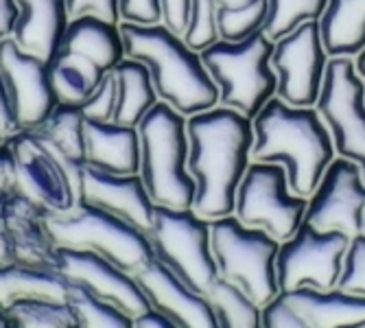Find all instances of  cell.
<instances>
[{
  "label": "cell",
  "mask_w": 365,
  "mask_h": 328,
  "mask_svg": "<svg viewBox=\"0 0 365 328\" xmlns=\"http://www.w3.org/2000/svg\"><path fill=\"white\" fill-rule=\"evenodd\" d=\"M7 145L14 158L18 193L48 215L68 212L79 204L75 178L36 129L18 131Z\"/></svg>",
  "instance_id": "obj_12"
},
{
  "label": "cell",
  "mask_w": 365,
  "mask_h": 328,
  "mask_svg": "<svg viewBox=\"0 0 365 328\" xmlns=\"http://www.w3.org/2000/svg\"><path fill=\"white\" fill-rule=\"evenodd\" d=\"M125 57L143 61L153 79L158 98L186 118L219 106V88L210 77L202 53L182 36L158 24L120 22Z\"/></svg>",
  "instance_id": "obj_3"
},
{
  "label": "cell",
  "mask_w": 365,
  "mask_h": 328,
  "mask_svg": "<svg viewBox=\"0 0 365 328\" xmlns=\"http://www.w3.org/2000/svg\"><path fill=\"white\" fill-rule=\"evenodd\" d=\"M86 116L79 106L59 103L53 114L36 127L38 136L55 151V155L66 164L75 182L86 167Z\"/></svg>",
  "instance_id": "obj_26"
},
{
  "label": "cell",
  "mask_w": 365,
  "mask_h": 328,
  "mask_svg": "<svg viewBox=\"0 0 365 328\" xmlns=\"http://www.w3.org/2000/svg\"><path fill=\"white\" fill-rule=\"evenodd\" d=\"M114 110H116V79L114 73H110L86 98L81 112L90 121H114Z\"/></svg>",
  "instance_id": "obj_36"
},
{
  "label": "cell",
  "mask_w": 365,
  "mask_h": 328,
  "mask_svg": "<svg viewBox=\"0 0 365 328\" xmlns=\"http://www.w3.org/2000/svg\"><path fill=\"white\" fill-rule=\"evenodd\" d=\"M14 328H81V319L71 300L29 295L7 307Z\"/></svg>",
  "instance_id": "obj_28"
},
{
  "label": "cell",
  "mask_w": 365,
  "mask_h": 328,
  "mask_svg": "<svg viewBox=\"0 0 365 328\" xmlns=\"http://www.w3.org/2000/svg\"><path fill=\"white\" fill-rule=\"evenodd\" d=\"M51 83L57 94V101L66 106H83L86 98L94 92L92 79L68 59L55 57L51 61Z\"/></svg>",
  "instance_id": "obj_33"
},
{
  "label": "cell",
  "mask_w": 365,
  "mask_h": 328,
  "mask_svg": "<svg viewBox=\"0 0 365 328\" xmlns=\"http://www.w3.org/2000/svg\"><path fill=\"white\" fill-rule=\"evenodd\" d=\"M363 235H365V223H363Z\"/></svg>",
  "instance_id": "obj_49"
},
{
  "label": "cell",
  "mask_w": 365,
  "mask_h": 328,
  "mask_svg": "<svg viewBox=\"0 0 365 328\" xmlns=\"http://www.w3.org/2000/svg\"><path fill=\"white\" fill-rule=\"evenodd\" d=\"M350 237L344 232H319L302 223L297 232L280 243L276 274L280 293L311 287L315 291H333L337 287Z\"/></svg>",
  "instance_id": "obj_11"
},
{
  "label": "cell",
  "mask_w": 365,
  "mask_h": 328,
  "mask_svg": "<svg viewBox=\"0 0 365 328\" xmlns=\"http://www.w3.org/2000/svg\"><path fill=\"white\" fill-rule=\"evenodd\" d=\"M71 282L63 274L44 267H31L22 262L0 265V307L7 309L18 298L44 295V298L68 300Z\"/></svg>",
  "instance_id": "obj_27"
},
{
  "label": "cell",
  "mask_w": 365,
  "mask_h": 328,
  "mask_svg": "<svg viewBox=\"0 0 365 328\" xmlns=\"http://www.w3.org/2000/svg\"><path fill=\"white\" fill-rule=\"evenodd\" d=\"M262 328H311L309 322L297 313L282 293L262 307Z\"/></svg>",
  "instance_id": "obj_37"
},
{
  "label": "cell",
  "mask_w": 365,
  "mask_h": 328,
  "mask_svg": "<svg viewBox=\"0 0 365 328\" xmlns=\"http://www.w3.org/2000/svg\"><path fill=\"white\" fill-rule=\"evenodd\" d=\"M86 164L108 173L131 175L140 171L138 127H125L114 121L86 118Z\"/></svg>",
  "instance_id": "obj_21"
},
{
  "label": "cell",
  "mask_w": 365,
  "mask_h": 328,
  "mask_svg": "<svg viewBox=\"0 0 365 328\" xmlns=\"http://www.w3.org/2000/svg\"><path fill=\"white\" fill-rule=\"evenodd\" d=\"M77 195L79 204H90L108 210L129 221L131 225L140 227L143 232L151 227L155 204L151 202L140 173L118 175L86 164L77 180Z\"/></svg>",
  "instance_id": "obj_17"
},
{
  "label": "cell",
  "mask_w": 365,
  "mask_h": 328,
  "mask_svg": "<svg viewBox=\"0 0 365 328\" xmlns=\"http://www.w3.org/2000/svg\"><path fill=\"white\" fill-rule=\"evenodd\" d=\"M217 7H237V5H247L252 0H212Z\"/></svg>",
  "instance_id": "obj_47"
},
{
  "label": "cell",
  "mask_w": 365,
  "mask_h": 328,
  "mask_svg": "<svg viewBox=\"0 0 365 328\" xmlns=\"http://www.w3.org/2000/svg\"><path fill=\"white\" fill-rule=\"evenodd\" d=\"M0 73L5 77L20 129L40 127L59 106L51 83V63L22 51L14 38L0 42Z\"/></svg>",
  "instance_id": "obj_15"
},
{
  "label": "cell",
  "mask_w": 365,
  "mask_h": 328,
  "mask_svg": "<svg viewBox=\"0 0 365 328\" xmlns=\"http://www.w3.org/2000/svg\"><path fill=\"white\" fill-rule=\"evenodd\" d=\"M252 160L282 164L291 190L309 200L335 160L333 136L317 108H295L272 96L252 118Z\"/></svg>",
  "instance_id": "obj_2"
},
{
  "label": "cell",
  "mask_w": 365,
  "mask_h": 328,
  "mask_svg": "<svg viewBox=\"0 0 365 328\" xmlns=\"http://www.w3.org/2000/svg\"><path fill=\"white\" fill-rule=\"evenodd\" d=\"M18 131H22V129H20V123H18V116H16V110L11 103L5 77L0 73V145L9 143Z\"/></svg>",
  "instance_id": "obj_41"
},
{
  "label": "cell",
  "mask_w": 365,
  "mask_h": 328,
  "mask_svg": "<svg viewBox=\"0 0 365 328\" xmlns=\"http://www.w3.org/2000/svg\"><path fill=\"white\" fill-rule=\"evenodd\" d=\"M48 227L59 247L94 252L129 274L153 258L147 232L129 221L90 204H77L61 215H48Z\"/></svg>",
  "instance_id": "obj_7"
},
{
  "label": "cell",
  "mask_w": 365,
  "mask_h": 328,
  "mask_svg": "<svg viewBox=\"0 0 365 328\" xmlns=\"http://www.w3.org/2000/svg\"><path fill=\"white\" fill-rule=\"evenodd\" d=\"M184 42L202 53L204 48L219 42V29H217V5L212 0H192L190 20L184 31Z\"/></svg>",
  "instance_id": "obj_34"
},
{
  "label": "cell",
  "mask_w": 365,
  "mask_h": 328,
  "mask_svg": "<svg viewBox=\"0 0 365 328\" xmlns=\"http://www.w3.org/2000/svg\"><path fill=\"white\" fill-rule=\"evenodd\" d=\"M11 193H16V171L14 158L9 145H0V200H5Z\"/></svg>",
  "instance_id": "obj_42"
},
{
  "label": "cell",
  "mask_w": 365,
  "mask_h": 328,
  "mask_svg": "<svg viewBox=\"0 0 365 328\" xmlns=\"http://www.w3.org/2000/svg\"><path fill=\"white\" fill-rule=\"evenodd\" d=\"M354 68H356V73H359V77L365 81V48L354 57Z\"/></svg>",
  "instance_id": "obj_46"
},
{
  "label": "cell",
  "mask_w": 365,
  "mask_h": 328,
  "mask_svg": "<svg viewBox=\"0 0 365 328\" xmlns=\"http://www.w3.org/2000/svg\"><path fill=\"white\" fill-rule=\"evenodd\" d=\"M18 7L20 18L14 31L16 44L51 63L71 22L66 0H18Z\"/></svg>",
  "instance_id": "obj_22"
},
{
  "label": "cell",
  "mask_w": 365,
  "mask_h": 328,
  "mask_svg": "<svg viewBox=\"0 0 365 328\" xmlns=\"http://www.w3.org/2000/svg\"><path fill=\"white\" fill-rule=\"evenodd\" d=\"M315 108L330 129L335 153L356 162L365 180V81L352 57H330Z\"/></svg>",
  "instance_id": "obj_10"
},
{
  "label": "cell",
  "mask_w": 365,
  "mask_h": 328,
  "mask_svg": "<svg viewBox=\"0 0 365 328\" xmlns=\"http://www.w3.org/2000/svg\"><path fill=\"white\" fill-rule=\"evenodd\" d=\"M269 14L264 20V36L272 42L280 40L295 26H300L307 20H319L328 0H267Z\"/></svg>",
  "instance_id": "obj_30"
},
{
  "label": "cell",
  "mask_w": 365,
  "mask_h": 328,
  "mask_svg": "<svg viewBox=\"0 0 365 328\" xmlns=\"http://www.w3.org/2000/svg\"><path fill=\"white\" fill-rule=\"evenodd\" d=\"M0 328H14V322L7 313V309L0 307Z\"/></svg>",
  "instance_id": "obj_48"
},
{
  "label": "cell",
  "mask_w": 365,
  "mask_h": 328,
  "mask_svg": "<svg viewBox=\"0 0 365 328\" xmlns=\"http://www.w3.org/2000/svg\"><path fill=\"white\" fill-rule=\"evenodd\" d=\"M319 33L330 57L354 59L365 48V0H328Z\"/></svg>",
  "instance_id": "obj_24"
},
{
  "label": "cell",
  "mask_w": 365,
  "mask_h": 328,
  "mask_svg": "<svg viewBox=\"0 0 365 328\" xmlns=\"http://www.w3.org/2000/svg\"><path fill=\"white\" fill-rule=\"evenodd\" d=\"M307 204V197L291 190L282 164L252 160L237 190L235 217L245 225L264 230L282 243L304 223Z\"/></svg>",
  "instance_id": "obj_9"
},
{
  "label": "cell",
  "mask_w": 365,
  "mask_h": 328,
  "mask_svg": "<svg viewBox=\"0 0 365 328\" xmlns=\"http://www.w3.org/2000/svg\"><path fill=\"white\" fill-rule=\"evenodd\" d=\"M267 14H269L267 0H252L247 5H237V7H217L219 40L239 42L254 36V33L262 31Z\"/></svg>",
  "instance_id": "obj_32"
},
{
  "label": "cell",
  "mask_w": 365,
  "mask_h": 328,
  "mask_svg": "<svg viewBox=\"0 0 365 328\" xmlns=\"http://www.w3.org/2000/svg\"><path fill=\"white\" fill-rule=\"evenodd\" d=\"M147 237L153 258L162 262L188 289L208 295L219 278L210 245V221L192 208L155 206Z\"/></svg>",
  "instance_id": "obj_8"
},
{
  "label": "cell",
  "mask_w": 365,
  "mask_h": 328,
  "mask_svg": "<svg viewBox=\"0 0 365 328\" xmlns=\"http://www.w3.org/2000/svg\"><path fill=\"white\" fill-rule=\"evenodd\" d=\"M66 7H68L71 20L79 16H98L108 22L120 24L118 0H66Z\"/></svg>",
  "instance_id": "obj_38"
},
{
  "label": "cell",
  "mask_w": 365,
  "mask_h": 328,
  "mask_svg": "<svg viewBox=\"0 0 365 328\" xmlns=\"http://www.w3.org/2000/svg\"><path fill=\"white\" fill-rule=\"evenodd\" d=\"M311 328H359L365 326V298L339 289L315 291L311 287L282 293Z\"/></svg>",
  "instance_id": "obj_23"
},
{
  "label": "cell",
  "mask_w": 365,
  "mask_h": 328,
  "mask_svg": "<svg viewBox=\"0 0 365 328\" xmlns=\"http://www.w3.org/2000/svg\"><path fill=\"white\" fill-rule=\"evenodd\" d=\"M134 276L140 282L151 309L178 328H219L208 295L188 289L155 258H151Z\"/></svg>",
  "instance_id": "obj_19"
},
{
  "label": "cell",
  "mask_w": 365,
  "mask_h": 328,
  "mask_svg": "<svg viewBox=\"0 0 365 328\" xmlns=\"http://www.w3.org/2000/svg\"><path fill=\"white\" fill-rule=\"evenodd\" d=\"M219 328H262V307L235 287L232 282L217 278L208 291Z\"/></svg>",
  "instance_id": "obj_29"
},
{
  "label": "cell",
  "mask_w": 365,
  "mask_h": 328,
  "mask_svg": "<svg viewBox=\"0 0 365 328\" xmlns=\"http://www.w3.org/2000/svg\"><path fill=\"white\" fill-rule=\"evenodd\" d=\"M136 328H178V326L151 309V311L136 317Z\"/></svg>",
  "instance_id": "obj_45"
},
{
  "label": "cell",
  "mask_w": 365,
  "mask_h": 328,
  "mask_svg": "<svg viewBox=\"0 0 365 328\" xmlns=\"http://www.w3.org/2000/svg\"><path fill=\"white\" fill-rule=\"evenodd\" d=\"M55 57L73 61L92 79L94 86H98L125 57L120 24L108 22L98 16L73 18Z\"/></svg>",
  "instance_id": "obj_18"
},
{
  "label": "cell",
  "mask_w": 365,
  "mask_h": 328,
  "mask_svg": "<svg viewBox=\"0 0 365 328\" xmlns=\"http://www.w3.org/2000/svg\"><path fill=\"white\" fill-rule=\"evenodd\" d=\"M359 328H365V326H359Z\"/></svg>",
  "instance_id": "obj_50"
},
{
  "label": "cell",
  "mask_w": 365,
  "mask_h": 328,
  "mask_svg": "<svg viewBox=\"0 0 365 328\" xmlns=\"http://www.w3.org/2000/svg\"><path fill=\"white\" fill-rule=\"evenodd\" d=\"M68 300L79 313L81 328H136V317L106 300H98L79 285L71 282Z\"/></svg>",
  "instance_id": "obj_31"
},
{
  "label": "cell",
  "mask_w": 365,
  "mask_h": 328,
  "mask_svg": "<svg viewBox=\"0 0 365 328\" xmlns=\"http://www.w3.org/2000/svg\"><path fill=\"white\" fill-rule=\"evenodd\" d=\"M112 73L116 79L114 123L125 127H138V123L160 101L151 73L143 61L131 57H123Z\"/></svg>",
  "instance_id": "obj_25"
},
{
  "label": "cell",
  "mask_w": 365,
  "mask_h": 328,
  "mask_svg": "<svg viewBox=\"0 0 365 328\" xmlns=\"http://www.w3.org/2000/svg\"><path fill=\"white\" fill-rule=\"evenodd\" d=\"M18 18H20L18 0H0V42L14 38Z\"/></svg>",
  "instance_id": "obj_43"
},
{
  "label": "cell",
  "mask_w": 365,
  "mask_h": 328,
  "mask_svg": "<svg viewBox=\"0 0 365 328\" xmlns=\"http://www.w3.org/2000/svg\"><path fill=\"white\" fill-rule=\"evenodd\" d=\"M335 289L365 298V235L363 232L350 239Z\"/></svg>",
  "instance_id": "obj_35"
},
{
  "label": "cell",
  "mask_w": 365,
  "mask_h": 328,
  "mask_svg": "<svg viewBox=\"0 0 365 328\" xmlns=\"http://www.w3.org/2000/svg\"><path fill=\"white\" fill-rule=\"evenodd\" d=\"M330 55L324 48L319 20H307L274 42L272 66L278 77L276 96L295 108H315Z\"/></svg>",
  "instance_id": "obj_13"
},
{
  "label": "cell",
  "mask_w": 365,
  "mask_h": 328,
  "mask_svg": "<svg viewBox=\"0 0 365 328\" xmlns=\"http://www.w3.org/2000/svg\"><path fill=\"white\" fill-rule=\"evenodd\" d=\"M5 262H16V254L5 212V200H0V265H5Z\"/></svg>",
  "instance_id": "obj_44"
},
{
  "label": "cell",
  "mask_w": 365,
  "mask_h": 328,
  "mask_svg": "<svg viewBox=\"0 0 365 328\" xmlns=\"http://www.w3.org/2000/svg\"><path fill=\"white\" fill-rule=\"evenodd\" d=\"M140 178L155 206L192 208L195 180L188 171L186 116L158 101L138 123Z\"/></svg>",
  "instance_id": "obj_4"
},
{
  "label": "cell",
  "mask_w": 365,
  "mask_h": 328,
  "mask_svg": "<svg viewBox=\"0 0 365 328\" xmlns=\"http://www.w3.org/2000/svg\"><path fill=\"white\" fill-rule=\"evenodd\" d=\"M272 55L274 42L264 31L239 42L219 40L204 48L202 59L219 88V106L254 118L278 90Z\"/></svg>",
  "instance_id": "obj_5"
},
{
  "label": "cell",
  "mask_w": 365,
  "mask_h": 328,
  "mask_svg": "<svg viewBox=\"0 0 365 328\" xmlns=\"http://www.w3.org/2000/svg\"><path fill=\"white\" fill-rule=\"evenodd\" d=\"M190 9L192 0H160V22L178 36H184L190 20Z\"/></svg>",
  "instance_id": "obj_40"
},
{
  "label": "cell",
  "mask_w": 365,
  "mask_h": 328,
  "mask_svg": "<svg viewBox=\"0 0 365 328\" xmlns=\"http://www.w3.org/2000/svg\"><path fill=\"white\" fill-rule=\"evenodd\" d=\"M304 223L319 232L356 237L365 223V180L361 167L348 158H335L309 197Z\"/></svg>",
  "instance_id": "obj_14"
},
{
  "label": "cell",
  "mask_w": 365,
  "mask_h": 328,
  "mask_svg": "<svg viewBox=\"0 0 365 328\" xmlns=\"http://www.w3.org/2000/svg\"><path fill=\"white\" fill-rule=\"evenodd\" d=\"M192 210L208 221L235 215L237 190L252 164L254 127L241 112L215 106L186 118Z\"/></svg>",
  "instance_id": "obj_1"
},
{
  "label": "cell",
  "mask_w": 365,
  "mask_h": 328,
  "mask_svg": "<svg viewBox=\"0 0 365 328\" xmlns=\"http://www.w3.org/2000/svg\"><path fill=\"white\" fill-rule=\"evenodd\" d=\"M5 212L16 262L59 272V245L51 235L48 212L18 190L5 197Z\"/></svg>",
  "instance_id": "obj_20"
},
{
  "label": "cell",
  "mask_w": 365,
  "mask_h": 328,
  "mask_svg": "<svg viewBox=\"0 0 365 328\" xmlns=\"http://www.w3.org/2000/svg\"><path fill=\"white\" fill-rule=\"evenodd\" d=\"M118 14H120V22L158 24L160 0H118Z\"/></svg>",
  "instance_id": "obj_39"
},
{
  "label": "cell",
  "mask_w": 365,
  "mask_h": 328,
  "mask_svg": "<svg viewBox=\"0 0 365 328\" xmlns=\"http://www.w3.org/2000/svg\"><path fill=\"white\" fill-rule=\"evenodd\" d=\"M59 274H63L68 282L79 285L96 295L98 300L123 309L131 317L151 311V304L136 276L94 252L59 247Z\"/></svg>",
  "instance_id": "obj_16"
},
{
  "label": "cell",
  "mask_w": 365,
  "mask_h": 328,
  "mask_svg": "<svg viewBox=\"0 0 365 328\" xmlns=\"http://www.w3.org/2000/svg\"><path fill=\"white\" fill-rule=\"evenodd\" d=\"M210 245L219 278L239 287L258 307L280 293L276 274L280 241L264 230L245 225L235 215L212 219Z\"/></svg>",
  "instance_id": "obj_6"
}]
</instances>
